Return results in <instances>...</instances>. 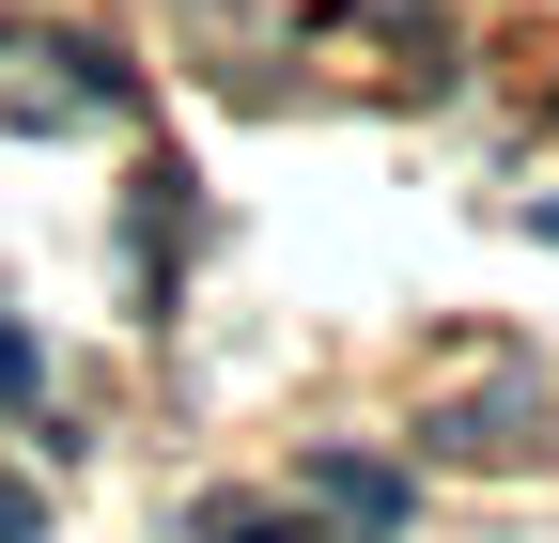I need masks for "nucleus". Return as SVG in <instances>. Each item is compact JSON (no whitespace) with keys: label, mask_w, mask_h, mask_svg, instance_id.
Returning <instances> with one entry per match:
<instances>
[{"label":"nucleus","mask_w":559,"mask_h":543,"mask_svg":"<svg viewBox=\"0 0 559 543\" xmlns=\"http://www.w3.org/2000/svg\"><path fill=\"white\" fill-rule=\"evenodd\" d=\"M311 497H326V512H358V528H389V512H404V482H389V466H342V450L311 466Z\"/></svg>","instance_id":"obj_1"},{"label":"nucleus","mask_w":559,"mask_h":543,"mask_svg":"<svg viewBox=\"0 0 559 543\" xmlns=\"http://www.w3.org/2000/svg\"><path fill=\"white\" fill-rule=\"evenodd\" d=\"M32 373H47V358H32V326H0V403H32Z\"/></svg>","instance_id":"obj_2"},{"label":"nucleus","mask_w":559,"mask_h":543,"mask_svg":"<svg viewBox=\"0 0 559 543\" xmlns=\"http://www.w3.org/2000/svg\"><path fill=\"white\" fill-rule=\"evenodd\" d=\"M32 528H47V497H32V482H0V543H32Z\"/></svg>","instance_id":"obj_3"},{"label":"nucleus","mask_w":559,"mask_h":543,"mask_svg":"<svg viewBox=\"0 0 559 543\" xmlns=\"http://www.w3.org/2000/svg\"><path fill=\"white\" fill-rule=\"evenodd\" d=\"M528 233H559V202H544V218H528Z\"/></svg>","instance_id":"obj_4"}]
</instances>
